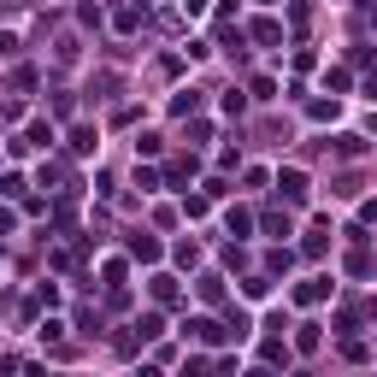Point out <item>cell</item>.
<instances>
[{
  "label": "cell",
  "instance_id": "cell-8",
  "mask_svg": "<svg viewBox=\"0 0 377 377\" xmlns=\"http://www.w3.org/2000/svg\"><path fill=\"white\" fill-rule=\"evenodd\" d=\"M71 147H77V154H95V147H101V136H95V130H77Z\"/></svg>",
  "mask_w": 377,
  "mask_h": 377
},
{
  "label": "cell",
  "instance_id": "cell-7",
  "mask_svg": "<svg viewBox=\"0 0 377 377\" xmlns=\"http://www.w3.org/2000/svg\"><path fill=\"white\" fill-rule=\"evenodd\" d=\"M154 301H177V277H154Z\"/></svg>",
  "mask_w": 377,
  "mask_h": 377
},
{
  "label": "cell",
  "instance_id": "cell-6",
  "mask_svg": "<svg viewBox=\"0 0 377 377\" xmlns=\"http://www.w3.org/2000/svg\"><path fill=\"white\" fill-rule=\"evenodd\" d=\"M254 36H260V42H265V47H271V42H283V29H277V24H271V18H260V24H254Z\"/></svg>",
  "mask_w": 377,
  "mask_h": 377
},
{
  "label": "cell",
  "instance_id": "cell-2",
  "mask_svg": "<svg viewBox=\"0 0 377 377\" xmlns=\"http://www.w3.org/2000/svg\"><path fill=\"white\" fill-rule=\"evenodd\" d=\"M295 295H301V301H324V295H330V277H306Z\"/></svg>",
  "mask_w": 377,
  "mask_h": 377
},
{
  "label": "cell",
  "instance_id": "cell-5",
  "mask_svg": "<svg viewBox=\"0 0 377 377\" xmlns=\"http://www.w3.org/2000/svg\"><path fill=\"white\" fill-rule=\"evenodd\" d=\"M130 254H136V260H160V242H147V236H136V242H130Z\"/></svg>",
  "mask_w": 377,
  "mask_h": 377
},
{
  "label": "cell",
  "instance_id": "cell-1",
  "mask_svg": "<svg viewBox=\"0 0 377 377\" xmlns=\"http://www.w3.org/2000/svg\"><path fill=\"white\" fill-rule=\"evenodd\" d=\"M277 188H283L289 201H306V177H301V171H283V177H277Z\"/></svg>",
  "mask_w": 377,
  "mask_h": 377
},
{
  "label": "cell",
  "instance_id": "cell-9",
  "mask_svg": "<svg viewBox=\"0 0 377 377\" xmlns=\"http://www.w3.org/2000/svg\"><path fill=\"white\" fill-rule=\"evenodd\" d=\"M12 224H18V218H12V212H0V236H6V230H12Z\"/></svg>",
  "mask_w": 377,
  "mask_h": 377
},
{
  "label": "cell",
  "instance_id": "cell-3",
  "mask_svg": "<svg viewBox=\"0 0 377 377\" xmlns=\"http://www.w3.org/2000/svg\"><path fill=\"white\" fill-rule=\"evenodd\" d=\"M295 348H301V354L319 348V324H301V330H295Z\"/></svg>",
  "mask_w": 377,
  "mask_h": 377
},
{
  "label": "cell",
  "instance_id": "cell-4",
  "mask_svg": "<svg viewBox=\"0 0 377 377\" xmlns=\"http://www.w3.org/2000/svg\"><path fill=\"white\" fill-rule=\"evenodd\" d=\"M136 336H142V342H154V336H160V313H142V319H136Z\"/></svg>",
  "mask_w": 377,
  "mask_h": 377
}]
</instances>
